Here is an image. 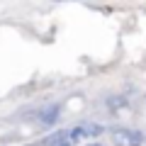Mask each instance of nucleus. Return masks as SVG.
<instances>
[{
	"label": "nucleus",
	"instance_id": "39448f33",
	"mask_svg": "<svg viewBox=\"0 0 146 146\" xmlns=\"http://www.w3.org/2000/svg\"><path fill=\"white\" fill-rule=\"evenodd\" d=\"M102 127H100V124H85L83 127V134L85 136H100V134H102Z\"/></svg>",
	"mask_w": 146,
	"mask_h": 146
},
{
	"label": "nucleus",
	"instance_id": "423d86ee",
	"mask_svg": "<svg viewBox=\"0 0 146 146\" xmlns=\"http://www.w3.org/2000/svg\"><path fill=\"white\" fill-rule=\"evenodd\" d=\"M61 146H71V141H63V144H61Z\"/></svg>",
	"mask_w": 146,
	"mask_h": 146
},
{
	"label": "nucleus",
	"instance_id": "7ed1b4c3",
	"mask_svg": "<svg viewBox=\"0 0 146 146\" xmlns=\"http://www.w3.org/2000/svg\"><path fill=\"white\" fill-rule=\"evenodd\" d=\"M66 134H68V131H54L51 136H46V139H44V146H61L63 141H68Z\"/></svg>",
	"mask_w": 146,
	"mask_h": 146
},
{
	"label": "nucleus",
	"instance_id": "f03ea898",
	"mask_svg": "<svg viewBox=\"0 0 146 146\" xmlns=\"http://www.w3.org/2000/svg\"><path fill=\"white\" fill-rule=\"evenodd\" d=\"M58 115H61V105H49V107L42 110V115H39V122L42 124H54V122L58 119Z\"/></svg>",
	"mask_w": 146,
	"mask_h": 146
},
{
	"label": "nucleus",
	"instance_id": "f257e3e1",
	"mask_svg": "<svg viewBox=\"0 0 146 146\" xmlns=\"http://www.w3.org/2000/svg\"><path fill=\"white\" fill-rule=\"evenodd\" d=\"M112 141L115 146H141L144 144V134L136 129H112Z\"/></svg>",
	"mask_w": 146,
	"mask_h": 146
},
{
	"label": "nucleus",
	"instance_id": "0eeeda50",
	"mask_svg": "<svg viewBox=\"0 0 146 146\" xmlns=\"http://www.w3.org/2000/svg\"><path fill=\"white\" fill-rule=\"evenodd\" d=\"M90 146H100V144H90Z\"/></svg>",
	"mask_w": 146,
	"mask_h": 146
},
{
	"label": "nucleus",
	"instance_id": "20e7f679",
	"mask_svg": "<svg viewBox=\"0 0 146 146\" xmlns=\"http://www.w3.org/2000/svg\"><path fill=\"white\" fill-rule=\"evenodd\" d=\"M105 102H107V107H110V110H117V107H127V98H124V95H112V98H107Z\"/></svg>",
	"mask_w": 146,
	"mask_h": 146
}]
</instances>
